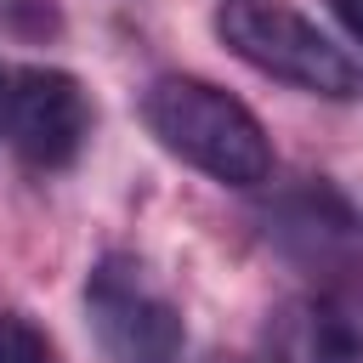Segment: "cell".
I'll return each mask as SVG.
<instances>
[{
	"instance_id": "1",
	"label": "cell",
	"mask_w": 363,
	"mask_h": 363,
	"mask_svg": "<svg viewBox=\"0 0 363 363\" xmlns=\"http://www.w3.org/2000/svg\"><path fill=\"white\" fill-rule=\"evenodd\" d=\"M142 125L164 153H176L221 187H261L272 176V142L261 119L216 79L159 74L142 91Z\"/></svg>"
},
{
	"instance_id": "2",
	"label": "cell",
	"mask_w": 363,
	"mask_h": 363,
	"mask_svg": "<svg viewBox=\"0 0 363 363\" xmlns=\"http://www.w3.org/2000/svg\"><path fill=\"white\" fill-rule=\"evenodd\" d=\"M216 40L250 62L267 79H284L306 96L352 102L363 96V68L295 6L284 0H221L216 6Z\"/></svg>"
},
{
	"instance_id": "3",
	"label": "cell",
	"mask_w": 363,
	"mask_h": 363,
	"mask_svg": "<svg viewBox=\"0 0 363 363\" xmlns=\"http://www.w3.org/2000/svg\"><path fill=\"white\" fill-rule=\"evenodd\" d=\"M85 318L108 363H182V306L147 278L136 255H102L85 272Z\"/></svg>"
},
{
	"instance_id": "4",
	"label": "cell",
	"mask_w": 363,
	"mask_h": 363,
	"mask_svg": "<svg viewBox=\"0 0 363 363\" xmlns=\"http://www.w3.org/2000/svg\"><path fill=\"white\" fill-rule=\"evenodd\" d=\"M0 136L34 170H62L91 136V96L68 68L28 62L0 79Z\"/></svg>"
},
{
	"instance_id": "5",
	"label": "cell",
	"mask_w": 363,
	"mask_h": 363,
	"mask_svg": "<svg viewBox=\"0 0 363 363\" xmlns=\"http://www.w3.org/2000/svg\"><path fill=\"white\" fill-rule=\"evenodd\" d=\"M261 363H363V284L284 301L261 329Z\"/></svg>"
},
{
	"instance_id": "6",
	"label": "cell",
	"mask_w": 363,
	"mask_h": 363,
	"mask_svg": "<svg viewBox=\"0 0 363 363\" xmlns=\"http://www.w3.org/2000/svg\"><path fill=\"white\" fill-rule=\"evenodd\" d=\"M272 244L301 261V267H335L340 261V244L352 238V210L329 193V187H306V193H289L272 216Z\"/></svg>"
},
{
	"instance_id": "7",
	"label": "cell",
	"mask_w": 363,
	"mask_h": 363,
	"mask_svg": "<svg viewBox=\"0 0 363 363\" xmlns=\"http://www.w3.org/2000/svg\"><path fill=\"white\" fill-rule=\"evenodd\" d=\"M62 34V11L57 0H0V40H57Z\"/></svg>"
},
{
	"instance_id": "8",
	"label": "cell",
	"mask_w": 363,
	"mask_h": 363,
	"mask_svg": "<svg viewBox=\"0 0 363 363\" xmlns=\"http://www.w3.org/2000/svg\"><path fill=\"white\" fill-rule=\"evenodd\" d=\"M0 363H57V346L28 312L0 306Z\"/></svg>"
},
{
	"instance_id": "9",
	"label": "cell",
	"mask_w": 363,
	"mask_h": 363,
	"mask_svg": "<svg viewBox=\"0 0 363 363\" xmlns=\"http://www.w3.org/2000/svg\"><path fill=\"white\" fill-rule=\"evenodd\" d=\"M329 6H335L340 28H346V34H352V40L363 45V0H329Z\"/></svg>"
}]
</instances>
